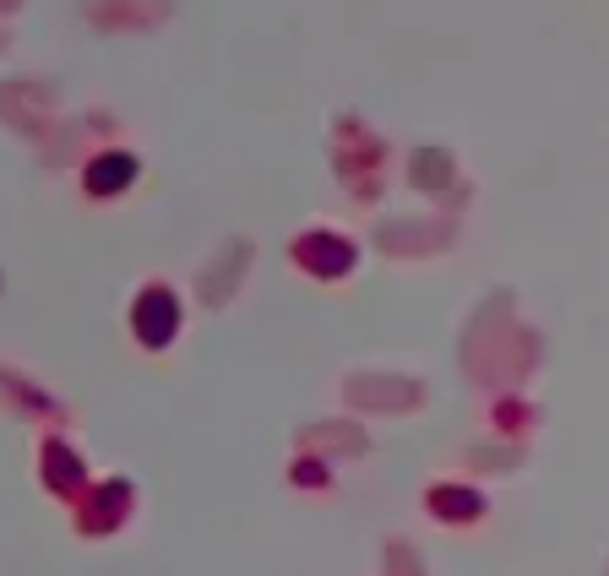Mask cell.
I'll return each mask as SVG.
<instances>
[{"instance_id":"2","label":"cell","mask_w":609,"mask_h":576,"mask_svg":"<svg viewBox=\"0 0 609 576\" xmlns=\"http://www.w3.org/2000/svg\"><path fill=\"white\" fill-rule=\"evenodd\" d=\"M132 169H136L132 158H109V164H98V169L87 175V186H93V191H115V186H120Z\"/></svg>"},{"instance_id":"1","label":"cell","mask_w":609,"mask_h":576,"mask_svg":"<svg viewBox=\"0 0 609 576\" xmlns=\"http://www.w3.org/2000/svg\"><path fill=\"white\" fill-rule=\"evenodd\" d=\"M136 326H141V337H147V343H164V337L175 332V305H169L164 294L141 300V311H136Z\"/></svg>"}]
</instances>
